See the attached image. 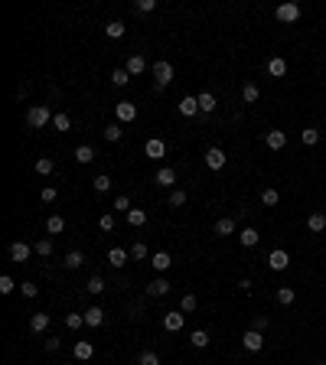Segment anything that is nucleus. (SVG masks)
Returning <instances> with one entry per match:
<instances>
[{
	"label": "nucleus",
	"instance_id": "12",
	"mask_svg": "<svg viewBox=\"0 0 326 365\" xmlns=\"http://www.w3.org/2000/svg\"><path fill=\"white\" fill-rule=\"evenodd\" d=\"M264 144H268L271 150H284L287 147V134L284 131H268V134H264Z\"/></svg>",
	"mask_w": 326,
	"mask_h": 365
},
{
	"label": "nucleus",
	"instance_id": "40",
	"mask_svg": "<svg viewBox=\"0 0 326 365\" xmlns=\"http://www.w3.org/2000/svg\"><path fill=\"white\" fill-rule=\"evenodd\" d=\"M121 134H124V131H121V124H108V127H104V140H111V144H118Z\"/></svg>",
	"mask_w": 326,
	"mask_h": 365
},
{
	"label": "nucleus",
	"instance_id": "21",
	"mask_svg": "<svg viewBox=\"0 0 326 365\" xmlns=\"http://www.w3.org/2000/svg\"><path fill=\"white\" fill-rule=\"evenodd\" d=\"M268 72L274 75V78H284V75H287V62L280 59V56H274V59H268Z\"/></svg>",
	"mask_w": 326,
	"mask_h": 365
},
{
	"label": "nucleus",
	"instance_id": "33",
	"mask_svg": "<svg viewBox=\"0 0 326 365\" xmlns=\"http://www.w3.org/2000/svg\"><path fill=\"white\" fill-rule=\"evenodd\" d=\"M144 222H147V212H144V209H131V212H127V225L140 228V225H144Z\"/></svg>",
	"mask_w": 326,
	"mask_h": 365
},
{
	"label": "nucleus",
	"instance_id": "13",
	"mask_svg": "<svg viewBox=\"0 0 326 365\" xmlns=\"http://www.w3.org/2000/svg\"><path fill=\"white\" fill-rule=\"evenodd\" d=\"M127 261H131V251H124V248H111V251H108V264H111V268H124Z\"/></svg>",
	"mask_w": 326,
	"mask_h": 365
},
{
	"label": "nucleus",
	"instance_id": "18",
	"mask_svg": "<svg viewBox=\"0 0 326 365\" xmlns=\"http://www.w3.org/2000/svg\"><path fill=\"white\" fill-rule=\"evenodd\" d=\"M176 108H180V114H183V118H196V114H199V101L189 95V98H183V101L176 104Z\"/></svg>",
	"mask_w": 326,
	"mask_h": 365
},
{
	"label": "nucleus",
	"instance_id": "29",
	"mask_svg": "<svg viewBox=\"0 0 326 365\" xmlns=\"http://www.w3.org/2000/svg\"><path fill=\"white\" fill-rule=\"evenodd\" d=\"M294 300H297L294 287H277V304H280V307H290Z\"/></svg>",
	"mask_w": 326,
	"mask_h": 365
},
{
	"label": "nucleus",
	"instance_id": "56",
	"mask_svg": "<svg viewBox=\"0 0 326 365\" xmlns=\"http://www.w3.org/2000/svg\"><path fill=\"white\" fill-rule=\"evenodd\" d=\"M313 365H326V362H313Z\"/></svg>",
	"mask_w": 326,
	"mask_h": 365
},
{
	"label": "nucleus",
	"instance_id": "22",
	"mask_svg": "<svg viewBox=\"0 0 326 365\" xmlns=\"http://www.w3.org/2000/svg\"><path fill=\"white\" fill-rule=\"evenodd\" d=\"M242 98H245V104H254V101L261 98V88L254 85V82H245V85H242Z\"/></svg>",
	"mask_w": 326,
	"mask_h": 365
},
{
	"label": "nucleus",
	"instance_id": "55",
	"mask_svg": "<svg viewBox=\"0 0 326 365\" xmlns=\"http://www.w3.org/2000/svg\"><path fill=\"white\" fill-rule=\"evenodd\" d=\"M52 349H59V339H56V336H49V339H46V352H52Z\"/></svg>",
	"mask_w": 326,
	"mask_h": 365
},
{
	"label": "nucleus",
	"instance_id": "45",
	"mask_svg": "<svg viewBox=\"0 0 326 365\" xmlns=\"http://www.w3.org/2000/svg\"><path fill=\"white\" fill-rule=\"evenodd\" d=\"M134 10H137V13H154V10H157V0H137Z\"/></svg>",
	"mask_w": 326,
	"mask_h": 365
},
{
	"label": "nucleus",
	"instance_id": "34",
	"mask_svg": "<svg viewBox=\"0 0 326 365\" xmlns=\"http://www.w3.org/2000/svg\"><path fill=\"white\" fill-rule=\"evenodd\" d=\"M104 33H108L111 39H121V36H124V23H121V20H111L108 26H104Z\"/></svg>",
	"mask_w": 326,
	"mask_h": 365
},
{
	"label": "nucleus",
	"instance_id": "41",
	"mask_svg": "<svg viewBox=\"0 0 326 365\" xmlns=\"http://www.w3.org/2000/svg\"><path fill=\"white\" fill-rule=\"evenodd\" d=\"M33 251L42 254V257H49V254H52V242H49V238H39V242L33 245Z\"/></svg>",
	"mask_w": 326,
	"mask_h": 365
},
{
	"label": "nucleus",
	"instance_id": "31",
	"mask_svg": "<svg viewBox=\"0 0 326 365\" xmlns=\"http://www.w3.org/2000/svg\"><path fill=\"white\" fill-rule=\"evenodd\" d=\"M215 235H235V219H219L215 222Z\"/></svg>",
	"mask_w": 326,
	"mask_h": 365
},
{
	"label": "nucleus",
	"instance_id": "24",
	"mask_svg": "<svg viewBox=\"0 0 326 365\" xmlns=\"http://www.w3.org/2000/svg\"><path fill=\"white\" fill-rule=\"evenodd\" d=\"M150 264H154V268H157V271H170V264H173V257H170V254H166V251H157V254L150 257Z\"/></svg>",
	"mask_w": 326,
	"mask_h": 365
},
{
	"label": "nucleus",
	"instance_id": "20",
	"mask_svg": "<svg viewBox=\"0 0 326 365\" xmlns=\"http://www.w3.org/2000/svg\"><path fill=\"white\" fill-rule=\"evenodd\" d=\"M196 101H199V111H202V114H212V111H215V95H212V92L196 95Z\"/></svg>",
	"mask_w": 326,
	"mask_h": 365
},
{
	"label": "nucleus",
	"instance_id": "53",
	"mask_svg": "<svg viewBox=\"0 0 326 365\" xmlns=\"http://www.w3.org/2000/svg\"><path fill=\"white\" fill-rule=\"evenodd\" d=\"M131 257H137V261H140V257H147V245H131Z\"/></svg>",
	"mask_w": 326,
	"mask_h": 365
},
{
	"label": "nucleus",
	"instance_id": "42",
	"mask_svg": "<svg viewBox=\"0 0 326 365\" xmlns=\"http://www.w3.org/2000/svg\"><path fill=\"white\" fill-rule=\"evenodd\" d=\"M52 127H56V131H69V127H72V118H69V114H56V118H52Z\"/></svg>",
	"mask_w": 326,
	"mask_h": 365
},
{
	"label": "nucleus",
	"instance_id": "1",
	"mask_svg": "<svg viewBox=\"0 0 326 365\" xmlns=\"http://www.w3.org/2000/svg\"><path fill=\"white\" fill-rule=\"evenodd\" d=\"M52 118H56V114L49 111V104H33V108L26 111V124H30V127H46Z\"/></svg>",
	"mask_w": 326,
	"mask_h": 365
},
{
	"label": "nucleus",
	"instance_id": "39",
	"mask_svg": "<svg viewBox=\"0 0 326 365\" xmlns=\"http://www.w3.org/2000/svg\"><path fill=\"white\" fill-rule=\"evenodd\" d=\"M137 365H160V355H157L154 349H147V352L137 355Z\"/></svg>",
	"mask_w": 326,
	"mask_h": 365
},
{
	"label": "nucleus",
	"instance_id": "23",
	"mask_svg": "<svg viewBox=\"0 0 326 365\" xmlns=\"http://www.w3.org/2000/svg\"><path fill=\"white\" fill-rule=\"evenodd\" d=\"M238 242H242L245 248H254V245L261 242V235H258L254 228H242V231H238Z\"/></svg>",
	"mask_w": 326,
	"mask_h": 365
},
{
	"label": "nucleus",
	"instance_id": "8",
	"mask_svg": "<svg viewBox=\"0 0 326 365\" xmlns=\"http://www.w3.org/2000/svg\"><path fill=\"white\" fill-rule=\"evenodd\" d=\"M30 254H33V248L26 245V242H13V245H10V261L23 264V261H30Z\"/></svg>",
	"mask_w": 326,
	"mask_h": 365
},
{
	"label": "nucleus",
	"instance_id": "44",
	"mask_svg": "<svg viewBox=\"0 0 326 365\" xmlns=\"http://www.w3.org/2000/svg\"><path fill=\"white\" fill-rule=\"evenodd\" d=\"M261 202H264V206H277V202H280V192H277V189H264V192H261Z\"/></svg>",
	"mask_w": 326,
	"mask_h": 365
},
{
	"label": "nucleus",
	"instance_id": "51",
	"mask_svg": "<svg viewBox=\"0 0 326 365\" xmlns=\"http://www.w3.org/2000/svg\"><path fill=\"white\" fill-rule=\"evenodd\" d=\"M20 293H23V297H36V293H39V287H36V284H30V281H26V284H20Z\"/></svg>",
	"mask_w": 326,
	"mask_h": 365
},
{
	"label": "nucleus",
	"instance_id": "30",
	"mask_svg": "<svg viewBox=\"0 0 326 365\" xmlns=\"http://www.w3.org/2000/svg\"><path fill=\"white\" fill-rule=\"evenodd\" d=\"M62 228H66V219L62 216H49L46 219V231H49V235H59Z\"/></svg>",
	"mask_w": 326,
	"mask_h": 365
},
{
	"label": "nucleus",
	"instance_id": "28",
	"mask_svg": "<svg viewBox=\"0 0 326 365\" xmlns=\"http://www.w3.org/2000/svg\"><path fill=\"white\" fill-rule=\"evenodd\" d=\"M82 264H85V254H82V251H69V254H66V268H69V271H78Z\"/></svg>",
	"mask_w": 326,
	"mask_h": 365
},
{
	"label": "nucleus",
	"instance_id": "37",
	"mask_svg": "<svg viewBox=\"0 0 326 365\" xmlns=\"http://www.w3.org/2000/svg\"><path fill=\"white\" fill-rule=\"evenodd\" d=\"M52 170H56V163H52L49 157H39V160H36V173H39V176H49Z\"/></svg>",
	"mask_w": 326,
	"mask_h": 365
},
{
	"label": "nucleus",
	"instance_id": "49",
	"mask_svg": "<svg viewBox=\"0 0 326 365\" xmlns=\"http://www.w3.org/2000/svg\"><path fill=\"white\" fill-rule=\"evenodd\" d=\"M13 290H16L13 277H10V274H4V277H0V293H13Z\"/></svg>",
	"mask_w": 326,
	"mask_h": 365
},
{
	"label": "nucleus",
	"instance_id": "17",
	"mask_svg": "<svg viewBox=\"0 0 326 365\" xmlns=\"http://www.w3.org/2000/svg\"><path fill=\"white\" fill-rule=\"evenodd\" d=\"M72 352H75V359H78V362H88V359H92V355H95V346L88 342V339H78Z\"/></svg>",
	"mask_w": 326,
	"mask_h": 365
},
{
	"label": "nucleus",
	"instance_id": "7",
	"mask_svg": "<svg viewBox=\"0 0 326 365\" xmlns=\"http://www.w3.org/2000/svg\"><path fill=\"white\" fill-rule=\"evenodd\" d=\"M242 346H245L248 352H261V346H264V336L258 333V329H248V333L242 336Z\"/></svg>",
	"mask_w": 326,
	"mask_h": 365
},
{
	"label": "nucleus",
	"instance_id": "50",
	"mask_svg": "<svg viewBox=\"0 0 326 365\" xmlns=\"http://www.w3.org/2000/svg\"><path fill=\"white\" fill-rule=\"evenodd\" d=\"M114 209L127 216V212H131V199H127V196H118V199H114Z\"/></svg>",
	"mask_w": 326,
	"mask_h": 365
},
{
	"label": "nucleus",
	"instance_id": "54",
	"mask_svg": "<svg viewBox=\"0 0 326 365\" xmlns=\"http://www.w3.org/2000/svg\"><path fill=\"white\" fill-rule=\"evenodd\" d=\"M251 329H258V333H261V329H268V316H254V326Z\"/></svg>",
	"mask_w": 326,
	"mask_h": 365
},
{
	"label": "nucleus",
	"instance_id": "35",
	"mask_svg": "<svg viewBox=\"0 0 326 365\" xmlns=\"http://www.w3.org/2000/svg\"><path fill=\"white\" fill-rule=\"evenodd\" d=\"M189 342L196 346V349H206V346H209V333H206V329H196V333L189 336Z\"/></svg>",
	"mask_w": 326,
	"mask_h": 365
},
{
	"label": "nucleus",
	"instance_id": "46",
	"mask_svg": "<svg viewBox=\"0 0 326 365\" xmlns=\"http://www.w3.org/2000/svg\"><path fill=\"white\" fill-rule=\"evenodd\" d=\"M170 206H173V209L186 206V192H183V189H173V192H170Z\"/></svg>",
	"mask_w": 326,
	"mask_h": 365
},
{
	"label": "nucleus",
	"instance_id": "9",
	"mask_svg": "<svg viewBox=\"0 0 326 365\" xmlns=\"http://www.w3.org/2000/svg\"><path fill=\"white\" fill-rule=\"evenodd\" d=\"M183 323H186V313H176V310H170V313L163 316V329H170V333H180Z\"/></svg>",
	"mask_w": 326,
	"mask_h": 365
},
{
	"label": "nucleus",
	"instance_id": "2",
	"mask_svg": "<svg viewBox=\"0 0 326 365\" xmlns=\"http://www.w3.org/2000/svg\"><path fill=\"white\" fill-rule=\"evenodd\" d=\"M154 82H157V92H163V88L173 82V66H170L166 59L154 62Z\"/></svg>",
	"mask_w": 326,
	"mask_h": 365
},
{
	"label": "nucleus",
	"instance_id": "36",
	"mask_svg": "<svg viewBox=\"0 0 326 365\" xmlns=\"http://www.w3.org/2000/svg\"><path fill=\"white\" fill-rule=\"evenodd\" d=\"M92 186H95V192H108L111 189V176H104V173H98L92 180Z\"/></svg>",
	"mask_w": 326,
	"mask_h": 365
},
{
	"label": "nucleus",
	"instance_id": "26",
	"mask_svg": "<svg viewBox=\"0 0 326 365\" xmlns=\"http://www.w3.org/2000/svg\"><path fill=\"white\" fill-rule=\"evenodd\" d=\"M300 140H303V147H316V144H320V131H316V127H303Z\"/></svg>",
	"mask_w": 326,
	"mask_h": 365
},
{
	"label": "nucleus",
	"instance_id": "27",
	"mask_svg": "<svg viewBox=\"0 0 326 365\" xmlns=\"http://www.w3.org/2000/svg\"><path fill=\"white\" fill-rule=\"evenodd\" d=\"M75 163H92V160H95V150L92 147H88V144H82V147H75Z\"/></svg>",
	"mask_w": 326,
	"mask_h": 365
},
{
	"label": "nucleus",
	"instance_id": "14",
	"mask_svg": "<svg viewBox=\"0 0 326 365\" xmlns=\"http://www.w3.org/2000/svg\"><path fill=\"white\" fill-rule=\"evenodd\" d=\"M147 293H150V297H166V293H170V281H166V277L150 281V284H147Z\"/></svg>",
	"mask_w": 326,
	"mask_h": 365
},
{
	"label": "nucleus",
	"instance_id": "6",
	"mask_svg": "<svg viewBox=\"0 0 326 365\" xmlns=\"http://www.w3.org/2000/svg\"><path fill=\"white\" fill-rule=\"evenodd\" d=\"M287 264H290V254L284 251V248H277V251L268 254V268L271 271H287Z\"/></svg>",
	"mask_w": 326,
	"mask_h": 365
},
{
	"label": "nucleus",
	"instance_id": "47",
	"mask_svg": "<svg viewBox=\"0 0 326 365\" xmlns=\"http://www.w3.org/2000/svg\"><path fill=\"white\" fill-rule=\"evenodd\" d=\"M196 307H199V300L192 297V293H186V297H183V304H180V310H183V313H192Z\"/></svg>",
	"mask_w": 326,
	"mask_h": 365
},
{
	"label": "nucleus",
	"instance_id": "5",
	"mask_svg": "<svg viewBox=\"0 0 326 365\" xmlns=\"http://www.w3.org/2000/svg\"><path fill=\"white\" fill-rule=\"evenodd\" d=\"M225 163H228V157H225L222 147H209L206 150V166H209V170H222Z\"/></svg>",
	"mask_w": 326,
	"mask_h": 365
},
{
	"label": "nucleus",
	"instance_id": "4",
	"mask_svg": "<svg viewBox=\"0 0 326 365\" xmlns=\"http://www.w3.org/2000/svg\"><path fill=\"white\" fill-rule=\"evenodd\" d=\"M114 118H118V124H131V121L137 118V104L118 101V104H114Z\"/></svg>",
	"mask_w": 326,
	"mask_h": 365
},
{
	"label": "nucleus",
	"instance_id": "43",
	"mask_svg": "<svg viewBox=\"0 0 326 365\" xmlns=\"http://www.w3.org/2000/svg\"><path fill=\"white\" fill-rule=\"evenodd\" d=\"M66 326H69V329L85 326V313H66Z\"/></svg>",
	"mask_w": 326,
	"mask_h": 365
},
{
	"label": "nucleus",
	"instance_id": "10",
	"mask_svg": "<svg viewBox=\"0 0 326 365\" xmlns=\"http://www.w3.org/2000/svg\"><path fill=\"white\" fill-rule=\"evenodd\" d=\"M144 154L150 157V160H160V157L166 154V144H163L160 137H150V140H147V144H144Z\"/></svg>",
	"mask_w": 326,
	"mask_h": 365
},
{
	"label": "nucleus",
	"instance_id": "52",
	"mask_svg": "<svg viewBox=\"0 0 326 365\" xmlns=\"http://www.w3.org/2000/svg\"><path fill=\"white\" fill-rule=\"evenodd\" d=\"M56 196H59V192L52 189V186H46V189L39 192V199H42V202H46V206H49V202H56Z\"/></svg>",
	"mask_w": 326,
	"mask_h": 365
},
{
	"label": "nucleus",
	"instance_id": "19",
	"mask_svg": "<svg viewBox=\"0 0 326 365\" xmlns=\"http://www.w3.org/2000/svg\"><path fill=\"white\" fill-rule=\"evenodd\" d=\"M49 323H52L49 313H33V316H30V329H33V333H42V329H49Z\"/></svg>",
	"mask_w": 326,
	"mask_h": 365
},
{
	"label": "nucleus",
	"instance_id": "48",
	"mask_svg": "<svg viewBox=\"0 0 326 365\" xmlns=\"http://www.w3.org/2000/svg\"><path fill=\"white\" fill-rule=\"evenodd\" d=\"M98 228H101V231H111V228H114V216H111V212L98 216Z\"/></svg>",
	"mask_w": 326,
	"mask_h": 365
},
{
	"label": "nucleus",
	"instance_id": "11",
	"mask_svg": "<svg viewBox=\"0 0 326 365\" xmlns=\"http://www.w3.org/2000/svg\"><path fill=\"white\" fill-rule=\"evenodd\" d=\"M154 183L163 186V189H170V186H176V170H173V166H163V170H157Z\"/></svg>",
	"mask_w": 326,
	"mask_h": 365
},
{
	"label": "nucleus",
	"instance_id": "38",
	"mask_svg": "<svg viewBox=\"0 0 326 365\" xmlns=\"http://www.w3.org/2000/svg\"><path fill=\"white\" fill-rule=\"evenodd\" d=\"M85 290H88V293H101V290H104V277H101V274H95V277H88Z\"/></svg>",
	"mask_w": 326,
	"mask_h": 365
},
{
	"label": "nucleus",
	"instance_id": "16",
	"mask_svg": "<svg viewBox=\"0 0 326 365\" xmlns=\"http://www.w3.org/2000/svg\"><path fill=\"white\" fill-rule=\"evenodd\" d=\"M307 228H310L313 235H320L326 228V212H310V216H307Z\"/></svg>",
	"mask_w": 326,
	"mask_h": 365
},
{
	"label": "nucleus",
	"instance_id": "25",
	"mask_svg": "<svg viewBox=\"0 0 326 365\" xmlns=\"http://www.w3.org/2000/svg\"><path fill=\"white\" fill-rule=\"evenodd\" d=\"M124 69H127L131 75H140V72H144V69H147V59H144V56H131Z\"/></svg>",
	"mask_w": 326,
	"mask_h": 365
},
{
	"label": "nucleus",
	"instance_id": "3",
	"mask_svg": "<svg viewBox=\"0 0 326 365\" xmlns=\"http://www.w3.org/2000/svg\"><path fill=\"white\" fill-rule=\"evenodd\" d=\"M274 16L280 23H297V20H300V4H294V0H290V4H280L274 10Z\"/></svg>",
	"mask_w": 326,
	"mask_h": 365
},
{
	"label": "nucleus",
	"instance_id": "15",
	"mask_svg": "<svg viewBox=\"0 0 326 365\" xmlns=\"http://www.w3.org/2000/svg\"><path fill=\"white\" fill-rule=\"evenodd\" d=\"M101 323H104V310H101V307H88V310H85V326L98 329Z\"/></svg>",
	"mask_w": 326,
	"mask_h": 365
},
{
	"label": "nucleus",
	"instance_id": "32",
	"mask_svg": "<svg viewBox=\"0 0 326 365\" xmlns=\"http://www.w3.org/2000/svg\"><path fill=\"white\" fill-rule=\"evenodd\" d=\"M127 82H131V72H127V69H114V72H111V85L124 88Z\"/></svg>",
	"mask_w": 326,
	"mask_h": 365
}]
</instances>
